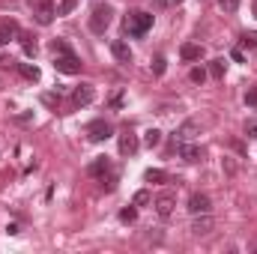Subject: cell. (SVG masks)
Returning a JSON list of instances; mask_svg holds the SVG:
<instances>
[{
  "label": "cell",
  "instance_id": "cell-1",
  "mask_svg": "<svg viewBox=\"0 0 257 254\" xmlns=\"http://www.w3.org/2000/svg\"><path fill=\"white\" fill-rule=\"evenodd\" d=\"M153 27V15L150 12H128L126 15V33L128 36H144Z\"/></svg>",
  "mask_w": 257,
  "mask_h": 254
},
{
  "label": "cell",
  "instance_id": "cell-13",
  "mask_svg": "<svg viewBox=\"0 0 257 254\" xmlns=\"http://www.w3.org/2000/svg\"><path fill=\"white\" fill-rule=\"evenodd\" d=\"M192 230L197 233V236H206V233L212 230V221H209V212H203V218H194Z\"/></svg>",
  "mask_w": 257,
  "mask_h": 254
},
{
  "label": "cell",
  "instance_id": "cell-20",
  "mask_svg": "<svg viewBox=\"0 0 257 254\" xmlns=\"http://www.w3.org/2000/svg\"><path fill=\"white\" fill-rule=\"evenodd\" d=\"M159 141H162V132H159V129H150V132L144 135V144H147V147H159Z\"/></svg>",
  "mask_w": 257,
  "mask_h": 254
},
{
  "label": "cell",
  "instance_id": "cell-16",
  "mask_svg": "<svg viewBox=\"0 0 257 254\" xmlns=\"http://www.w3.org/2000/svg\"><path fill=\"white\" fill-rule=\"evenodd\" d=\"M108 171H111V162H108L105 156H102V159H96V162L90 165V174H93V177H99V174H108Z\"/></svg>",
  "mask_w": 257,
  "mask_h": 254
},
{
  "label": "cell",
  "instance_id": "cell-5",
  "mask_svg": "<svg viewBox=\"0 0 257 254\" xmlns=\"http://www.w3.org/2000/svg\"><path fill=\"white\" fill-rule=\"evenodd\" d=\"M93 99H96L93 84H81V87H75V90H72V105H75V108H84V105H90Z\"/></svg>",
  "mask_w": 257,
  "mask_h": 254
},
{
  "label": "cell",
  "instance_id": "cell-18",
  "mask_svg": "<svg viewBox=\"0 0 257 254\" xmlns=\"http://www.w3.org/2000/svg\"><path fill=\"white\" fill-rule=\"evenodd\" d=\"M21 45H24V54H27V57H33V54H36V42H33V36H30V33H21Z\"/></svg>",
  "mask_w": 257,
  "mask_h": 254
},
{
  "label": "cell",
  "instance_id": "cell-7",
  "mask_svg": "<svg viewBox=\"0 0 257 254\" xmlns=\"http://www.w3.org/2000/svg\"><path fill=\"white\" fill-rule=\"evenodd\" d=\"M209 209H212V203H209L206 194H192V197H189V212H192V215H203V212H209Z\"/></svg>",
  "mask_w": 257,
  "mask_h": 254
},
{
  "label": "cell",
  "instance_id": "cell-31",
  "mask_svg": "<svg viewBox=\"0 0 257 254\" xmlns=\"http://www.w3.org/2000/svg\"><path fill=\"white\" fill-rule=\"evenodd\" d=\"M245 135H248V138H257V120H248V123H245Z\"/></svg>",
  "mask_w": 257,
  "mask_h": 254
},
{
  "label": "cell",
  "instance_id": "cell-22",
  "mask_svg": "<svg viewBox=\"0 0 257 254\" xmlns=\"http://www.w3.org/2000/svg\"><path fill=\"white\" fill-rule=\"evenodd\" d=\"M42 102L48 108H60V93H42Z\"/></svg>",
  "mask_w": 257,
  "mask_h": 254
},
{
  "label": "cell",
  "instance_id": "cell-21",
  "mask_svg": "<svg viewBox=\"0 0 257 254\" xmlns=\"http://www.w3.org/2000/svg\"><path fill=\"white\" fill-rule=\"evenodd\" d=\"M209 75L221 81V78H224V60H212V63H209Z\"/></svg>",
  "mask_w": 257,
  "mask_h": 254
},
{
  "label": "cell",
  "instance_id": "cell-17",
  "mask_svg": "<svg viewBox=\"0 0 257 254\" xmlns=\"http://www.w3.org/2000/svg\"><path fill=\"white\" fill-rule=\"evenodd\" d=\"M144 180H147V183H165V180H168V174H165V171H159V168H150V171L144 174Z\"/></svg>",
  "mask_w": 257,
  "mask_h": 254
},
{
  "label": "cell",
  "instance_id": "cell-19",
  "mask_svg": "<svg viewBox=\"0 0 257 254\" xmlns=\"http://www.w3.org/2000/svg\"><path fill=\"white\" fill-rule=\"evenodd\" d=\"M18 69H21V75H24L27 81H39V69H36V66H30V63H21Z\"/></svg>",
  "mask_w": 257,
  "mask_h": 254
},
{
  "label": "cell",
  "instance_id": "cell-3",
  "mask_svg": "<svg viewBox=\"0 0 257 254\" xmlns=\"http://www.w3.org/2000/svg\"><path fill=\"white\" fill-rule=\"evenodd\" d=\"M30 12L39 24H51L57 9H54V0H30Z\"/></svg>",
  "mask_w": 257,
  "mask_h": 254
},
{
  "label": "cell",
  "instance_id": "cell-2",
  "mask_svg": "<svg viewBox=\"0 0 257 254\" xmlns=\"http://www.w3.org/2000/svg\"><path fill=\"white\" fill-rule=\"evenodd\" d=\"M111 21H114V9H111L108 3H105V6H96L93 15H90V30H93V33H105Z\"/></svg>",
  "mask_w": 257,
  "mask_h": 254
},
{
  "label": "cell",
  "instance_id": "cell-29",
  "mask_svg": "<svg viewBox=\"0 0 257 254\" xmlns=\"http://www.w3.org/2000/svg\"><path fill=\"white\" fill-rule=\"evenodd\" d=\"M189 78H192L194 84H203V81H206V72H203V69H192V75H189Z\"/></svg>",
  "mask_w": 257,
  "mask_h": 254
},
{
  "label": "cell",
  "instance_id": "cell-14",
  "mask_svg": "<svg viewBox=\"0 0 257 254\" xmlns=\"http://www.w3.org/2000/svg\"><path fill=\"white\" fill-rule=\"evenodd\" d=\"M180 156H183L186 162H197V159H200L203 153H200V150H197L194 144H189V141H183V147H180Z\"/></svg>",
  "mask_w": 257,
  "mask_h": 254
},
{
  "label": "cell",
  "instance_id": "cell-15",
  "mask_svg": "<svg viewBox=\"0 0 257 254\" xmlns=\"http://www.w3.org/2000/svg\"><path fill=\"white\" fill-rule=\"evenodd\" d=\"M12 33H18V24L15 21H3L0 24V45H6L12 39Z\"/></svg>",
  "mask_w": 257,
  "mask_h": 254
},
{
  "label": "cell",
  "instance_id": "cell-24",
  "mask_svg": "<svg viewBox=\"0 0 257 254\" xmlns=\"http://www.w3.org/2000/svg\"><path fill=\"white\" fill-rule=\"evenodd\" d=\"M135 218H138V209H135V206H128V209H123V212H120V221H126V224H132Z\"/></svg>",
  "mask_w": 257,
  "mask_h": 254
},
{
  "label": "cell",
  "instance_id": "cell-8",
  "mask_svg": "<svg viewBox=\"0 0 257 254\" xmlns=\"http://www.w3.org/2000/svg\"><path fill=\"white\" fill-rule=\"evenodd\" d=\"M111 54H114L120 63H132V48H128L123 39H114V42H111Z\"/></svg>",
  "mask_w": 257,
  "mask_h": 254
},
{
  "label": "cell",
  "instance_id": "cell-23",
  "mask_svg": "<svg viewBox=\"0 0 257 254\" xmlns=\"http://www.w3.org/2000/svg\"><path fill=\"white\" fill-rule=\"evenodd\" d=\"M51 51H54V54H72V48L66 45L63 39H54V42H51Z\"/></svg>",
  "mask_w": 257,
  "mask_h": 254
},
{
  "label": "cell",
  "instance_id": "cell-12",
  "mask_svg": "<svg viewBox=\"0 0 257 254\" xmlns=\"http://www.w3.org/2000/svg\"><path fill=\"white\" fill-rule=\"evenodd\" d=\"M197 132H200V126H197L194 120H186L183 126L177 129V138H180V141H192V138L197 135Z\"/></svg>",
  "mask_w": 257,
  "mask_h": 254
},
{
  "label": "cell",
  "instance_id": "cell-10",
  "mask_svg": "<svg viewBox=\"0 0 257 254\" xmlns=\"http://www.w3.org/2000/svg\"><path fill=\"white\" fill-rule=\"evenodd\" d=\"M156 212H159L162 218H171V212H174V197H171V194H162V197L156 200Z\"/></svg>",
  "mask_w": 257,
  "mask_h": 254
},
{
  "label": "cell",
  "instance_id": "cell-28",
  "mask_svg": "<svg viewBox=\"0 0 257 254\" xmlns=\"http://www.w3.org/2000/svg\"><path fill=\"white\" fill-rule=\"evenodd\" d=\"M242 42H245L248 48H257V30H251V33H242Z\"/></svg>",
  "mask_w": 257,
  "mask_h": 254
},
{
  "label": "cell",
  "instance_id": "cell-26",
  "mask_svg": "<svg viewBox=\"0 0 257 254\" xmlns=\"http://www.w3.org/2000/svg\"><path fill=\"white\" fill-rule=\"evenodd\" d=\"M165 63H168V60H165V57L159 54V57L153 60V72H156V75H165Z\"/></svg>",
  "mask_w": 257,
  "mask_h": 254
},
{
  "label": "cell",
  "instance_id": "cell-27",
  "mask_svg": "<svg viewBox=\"0 0 257 254\" xmlns=\"http://www.w3.org/2000/svg\"><path fill=\"white\" fill-rule=\"evenodd\" d=\"M72 9H75V0H63V3L57 6V15H69Z\"/></svg>",
  "mask_w": 257,
  "mask_h": 254
},
{
  "label": "cell",
  "instance_id": "cell-32",
  "mask_svg": "<svg viewBox=\"0 0 257 254\" xmlns=\"http://www.w3.org/2000/svg\"><path fill=\"white\" fill-rule=\"evenodd\" d=\"M245 102H248V105H254V108H257V90H248V93H245Z\"/></svg>",
  "mask_w": 257,
  "mask_h": 254
},
{
  "label": "cell",
  "instance_id": "cell-30",
  "mask_svg": "<svg viewBox=\"0 0 257 254\" xmlns=\"http://www.w3.org/2000/svg\"><path fill=\"white\" fill-rule=\"evenodd\" d=\"M144 203H150V191H138L135 194V206H144Z\"/></svg>",
  "mask_w": 257,
  "mask_h": 254
},
{
  "label": "cell",
  "instance_id": "cell-25",
  "mask_svg": "<svg viewBox=\"0 0 257 254\" xmlns=\"http://www.w3.org/2000/svg\"><path fill=\"white\" fill-rule=\"evenodd\" d=\"M218 6H221V12H236L239 0H218Z\"/></svg>",
  "mask_w": 257,
  "mask_h": 254
},
{
  "label": "cell",
  "instance_id": "cell-33",
  "mask_svg": "<svg viewBox=\"0 0 257 254\" xmlns=\"http://www.w3.org/2000/svg\"><path fill=\"white\" fill-rule=\"evenodd\" d=\"M254 15H257V3H254Z\"/></svg>",
  "mask_w": 257,
  "mask_h": 254
},
{
  "label": "cell",
  "instance_id": "cell-6",
  "mask_svg": "<svg viewBox=\"0 0 257 254\" xmlns=\"http://www.w3.org/2000/svg\"><path fill=\"white\" fill-rule=\"evenodd\" d=\"M87 135H90V141L102 144V141H108V138L114 135V129L108 126L105 120H96V123H90V126H87Z\"/></svg>",
  "mask_w": 257,
  "mask_h": 254
},
{
  "label": "cell",
  "instance_id": "cell-4",
  "mask_svg": "<svg viewBox=\"0 0 257 254\" xmlns=\"http://www.w3.org/2000/svg\"><path fill=\"white\" fill-rule=\"evenodd\" d=\"M54 69L63 75H78L81 72V60L75 54H54Z\"/></svg>",
  "mask_w": 257,
  "mask_h": 254
},
{
  "label": "cell",
  "instance_id": "cell-11",
  "mask_svg": "<svg viewBox=\"0 0 257 254\" xmlns=\"http://www.w3.org/2000/svg\"><path fill=\"white\" fill-rule=\"evenodd\" d=\"M180 57H183V60H200V57H203V48L194 45V42H186V45L180 48Z\"/></svg>",
  "mask_w": 257,
  "mask_h": 254
},
{
  "label": "cell",
  "instance_id": "cell-9",
  "mask_svg": "<svg viewBox=\"0 0 257 254\" xmlns=\"http://www.w3.org/2000/svg\"><path fill=\"white\" fill-rule=\"evenodd\" d=\"M120 153H123V156H135V153H138V138H135L128 129L120 135Z\"/></svg>",
  "mask_w": 257,
  "mask_h": 254
},
{
  "label": "cell",
  "instance_id": "cell-34",
  "mask_svg": "<svg viewBox=\"0 0 257 254\" xmlns=\"http://www.w3.org/2000/svg\"><path fill=\"white\" fill-rule=\"evenodd\" d=\"M174 3H183V0H174Z\"/></svg>",
  "mask_w": 257,
  "mask_h": 254
}]
</instances>
